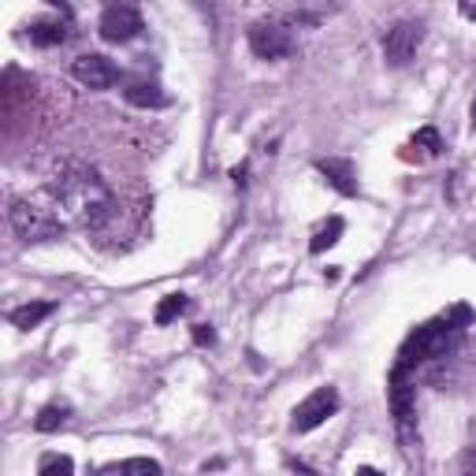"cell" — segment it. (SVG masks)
<instances>
[{"label": "cell", "instance_id": "13", "mask_svg": "<svg viewBox=\"0 0 476 476\" xmlns=\"http://www.w3.org/2000/svg\"><path fill=\"white\" fill-rule=\"evenodd\" d=\"M123 97L134 108H167V104H172V97H167L157 82H130V86L123 90Z\"/></svg>", "mask_w": 476, "mask_h": 476}, {"label": "cell", "instance_id": "14", "mask_svg": "<svg viewBox=\"0 0 476 476\" xmlns=\"http://www.w3.org/2000/svg\"><path fill=\"white\" fill-rule=\"evenodd\" d=\"M97 476H164V469H160V462H153V458H127V462L104 465Z\"/></svg>", "mask_w": 476, "mask_h": 476}, {"label": "cell", "instance_id": "24", "mask_svg": "<svg viewBox=\"0 0 476 476\" xmlns=\"http://www.w3.org/2000/svg\"><path fill=\"white\" fill-rule=\"evenodd\" d=\"M472 130H476V101H472Z\"/></svg>", "mask_w": 476, "mask_h": 476}, {"label": "cell", "instance_id": "16", "mask_svg": "<svg viewBox=\"0 0 476 476\" xmlns=\"http://www.w3.org/2000/svg\"><path fill=\"white\" fill-rule=\"evenodd\" d=\"M67 417H71V406H67V402H49V406L38 413L34 428H38V432H56V428L67 425Z\"/></svg>", "mask_w": 476, "mask_h": 476}, {"label": "cell", "instance_id": "7", "mask_svg": "<svg viewBox=\"0 0 476 476\" xmlns=\"http://www.w3.org/2000/svg\"><path fill=\"white\" fill-rule=\"evenodd\" d=\"M142 12L130 8V4H108L101 12V22H97V34L112 45H123V41H134L138 34H142Z\"/></svg>", "mask_w": 476, "mask_h": 476}, {"label": "cell", "instance_id": "25", "mask_svg": "<svg viewBox=\"0 0 476 476\" xmlns=\"http://www.w3.org/2000/svg\"><path fill=\"white\" fill-rule=\"evenodd\" d=\"M465 15H469V19H476V8H465Z\"/></svg>", "mask_w": 476, "mask_h": 476}, {"label": "cell", "instance_id": "18", "mask_svg": "<svg viewBox=\"0 0 476 476\" xmlns=\"http://www.w3.org/2000/svg\"><path fill=\"white\" fill-rule=\"evenodd\" d=\"M413 149H425L428 157H439L443 153V138H439V130L436 127H421L413 134Z\"/></svg>", "mask_w": 476, "mask_h": 476}, {"label": "cell", "instance_id": "10", "mask_svg": "<svg viewBox=\"0 0 476 476\" xmlns=\"http://www.w3.org/2000/svg\"><path fill=\"white\" fill-rule=\"evenodd\" d=\"M26 38H31V45H38V49L64 45L71 38V12L60 8V15H41V19H34L31 26H26Z\"/></svg>", "mask_w": 476, "mask_h": 476}, {"label": "cell", "instance_id": "20", "mask_svg": "<svg viewBox=\"0 0 476 476\" xmlns=\"http://www.w3.org/2000/svg\"><path fill=\"white\" fill-rule=\"evenodd\" d=\"M190 335H193V343H198V346H212V343H216V331H212L209 324H193Z\"/></svg>", "mask_w": 476, "mask_h": 476}, {"label": "cell", "instance_id": "12", "mask_svg": "<svg viewBox=\"0 0 476 476\" xmlns=\"http://www.w3.org/2000/svg\"><path fill=\"white\" fill-rule=\"evenodd\" d=\"M52 313H56V301H26V305H15V310H8V324H15L19 331H31L45 317H52Z\"/></svg>", "mask_w": 476, "mask_h": 476}, {"label": "cell", "instance_id": "3", "mask_svg": "<svg viewBox=\"0 0 476 476\" xmlns=\"http://www.w3.org/2000/svg\"><path fill=\"white\" fill-rule=\"evenodd\" d=\"M8 223L22 242H49V238H60L67 231V223L60 212H56L49 193H41V198H12L8 202Z\"/></svg>", "mask_w": 476, "mask_h": 476}, {"label": "cell", "instance_id": "19", "mask_svg": "<svg viewBox=\"0 0 476 476\" xmlns=\"http://www.w3.org/2000/svg\"><path fill=\"white\" fill-rule=\"evenodd\" d=\"M38 476H75V462L67 454H52L41 462V472Z\"/></svg>", "mask_w": 476, "mask_h": 476}, {"label": "cell", "instance_id": "15", "mask_svg": "<svg viewBox=\"0 0 476 476\" xmlns=\"http://www.w3.org/2000/svg\"><path fill=\"white\" fill-rule=\"evenodd\" d=\"M343 231H346L343 216H331L328 223H320V228H317V235H313V242H310V254H324V249H331L335 242L343 238Z\"/></svg>", "mask_w": 476, "mask_h": 476}, {"label": "cell", "instance_id": "22", "mask_svg": "<svg viewBox=\"0 0 476 476\" xmlns=\"http://www.w3.org/2000/svg\"><path fill=\"white\" fill-rule=\"evenodd\" d=\"M354 476H380V469H373V465H357Z\"/></svg>", "mask_w": 476, "mask_h": 476}, {"label": "cell", "instance_id": "2", "mask_svg": "<svg viewBox=\"0 0 476 476\" xmlns=\"http://www.w3.org/2000/svg\"><path fill=\"white\" fill-rule=\"evenodd\" d=\"M472 324V310L469 305H451L446 313L425 320L421 328H413L406 335V343L399 346V357H395V373H413L417 365H425V361H436V357H446L451 350L462 346V335L465 328Z\"/></svg>", "mask_w": 476, "mask_h": 476}, {"label": "cell", "instance_id": "5", "mask_svg": "<svg viewBox=\"0 0 476 476\" xmlns=\"http://www.w3.org/2000/svg\"><path fill=\"white\" fill-rule=\"evenodd\" d=\"M339 406H343L339 391H335V387H317L310 399H305V402H298L291 428H294L298 436L313 432V428H320V425L328 421V417H335V413H339Z\"/></svg>", "mask_w": 476, "mask_h": 476}, {"label": "cell", "instance_id": "11", "mask_svg": "<svg viewBox=\"0 0 476 476\" xmlns=\"http://www.w3.org/2000/svg\"><path fill=\"white\" fill-rule=\"evenodd\" d=\"M317 172L343 193V198H354L357 193V172H354V164L350 160H339V157H320L317 160Z\"/></svg>", "mask_w": 476, "mask_h": 476}, {"label": "cell", "instance_id": "1", "mask_svg": "<svg viewBox=\"0 0 476 476\" xmlns=\"http://www.w3.org/2000/svg\"><path fill=\"white\" fill-rule=\"evenodd\" d=\"M45 193L52 198L56 212L64 216L67 228H78V231H101L120 209L116 193H112V186L104 183V175L82 160H64L56 167V175L49 179Z\"/></svg>", "mask_w": 476, "mask_h": 476}, {"label": "cell", "instance_id": "21", "mask_svg": "<svg viewBox=\"0 0 476 476\" xmlns=\"http://www.w3.org/2000/svg\"><path fill=\"white\" fill-rule=\"evenodd\" d=\"M246 175H249V164H242V167H235V172H231V179H235V186H246Z\"/></svg>", "mask_w": 476, "mask_h": 476}, {"label": "cell", "instance_id": "4", "mask_svg": "<svg viewBox=\"0 0 476 476\" xmlns=\"http://www.w3.org/2000/svg\"><path fill=\"white\" fill-rule=\"evenodd\" d=\"M246 41H249V52H254L257 60H287V56L294 52V34H291V26L283 19L249 22Z\"/></svg>", "mask_w": 476, "mask_h": 476}, {"label": "cell", "instance_id": "23", "mask_svg": "<svg viewBox=\"0 0 476 476\" xmlns=\"http://www.w3.org/2000/svg\"><path fill=\"white\" fill-rule=\"evenodd\" d=\"M465 469H469V472H476V446H472V451L465 454Z\"/></svg>", "mask_w": 476, "mask_h": 476}, {"label": "cell", "instance_id": "8", "mask_svg": "<svg viewBox=\"0 0 476 476\" xmlns=\"http://www.w3.org/2000/svg\"><path fill=\"white\" fill-rule=\"evenodd\" d=\"M71 75L82 82V86H90V90H108V86H116L120 82V67L108 60V56L101 52H82L78 60L71 64Z\"/></svg>", "mask_w": 476, "mask_h": 476}, {"label": "cell", "instance_id": "6", "mask_svg": "<svg viewBox=\"0 0 476 476\" xmlns=\"http://www.w3.org/2000/svg\"><path fill=\"white\" fill-rule=\"evenodd\" d=\"M421 41H425V26L413 22V19H402V22L391 26L387 38H383V60L391 67H406L417 56V45Z\"/></svg>", "mask_w": 476, "mask_h": 476}, {"label": "cell", "instance_id": "9", "mask_svg": "<svg viewBox=\"0 0 476 476\" xmlns=\"http://www.w3.org/2000/svg\"><path fill=\"white\" fill-rule=\"evenodd\" d=\"M387 402H391V417H395V425L402 432H409L413 417H417V406H413V383H409L406 373L391 369V376H387Z\"/></svg>", "mask_w": 476, "mask_h": 476}, {"label": "cell", "instance_id": "17", "mask_svg": "<svg viewBox=\"0 0 476 476\" xmlns=\"http://www.w3.org/2000/svg\"><path fill=\"white\" fill-rule=\"evenodd\" d=\"M190 310V298L186 294H167V298H160V305H157V313H153V320L164 328V324H172V320H179L183 313Z\"/></svg>", "mask_w": 476, "mask_h": 476}]
</instances>
